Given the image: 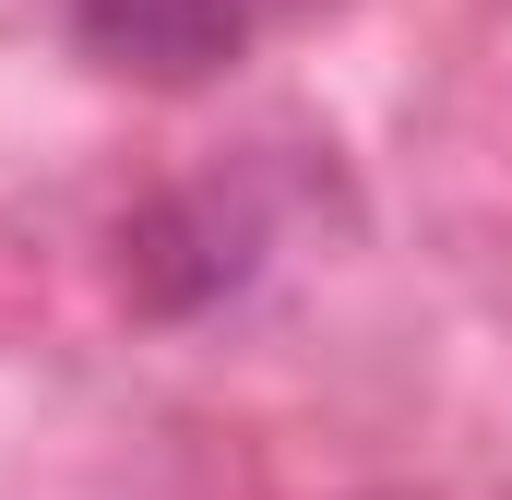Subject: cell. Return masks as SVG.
<instances>
[{"label":"cell","instance_id":"obj_1","mask_svg":"<svg viewBox=\"0 0 512 500\" xmlns=\"http://www.w3.org/2000/svg\"><path fill=\"white\" fill-rule=\"evenodd\" d=\"M60 12L131 84H203L251 48V0H60Z\"/></svg>","mask_w":512,"mask_h":500}]
</instances>
